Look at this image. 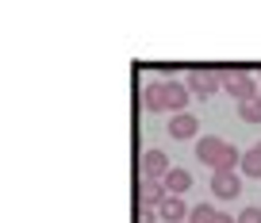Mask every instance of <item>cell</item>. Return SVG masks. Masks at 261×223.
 Returning <instances> with one entry per match:
<instances>
[{
	"mask_svg": "<svg viewBox=\"0 0 261 223\" xmlns=\"http://www.w3.org/2000/svg\"><path fill=\"white\" fill-rule=\"evenodd\" d=\"M188 85L185 81H150L146 89H142V108L146 112H185V104H188Z\"/></svg>",
	"mask_w": 261,
	"mask_h": 223,
	"instance_id": "6da1fadb",
	"label": "cell"
},
{
	"mask_svg": "<svg viewBox=\"0 0 261 223\" xmlns=\"http://www.w3.org/2000/svg\"><path fill=\"white\" fill-rule=\"evenodd\" d=\"M196 158L207 162L215 174H234V165H242V154L230 142H223L219 135H204V139L196 142Z\"/></svg>",
	"mask_w": 261,
	"mask_h": 223,
	"instance_id": "7a4b0ae2",
	"label": "cell"
},
{
	"mask_svg": "<svg viewBox=\"0 0 261 223\" xmlns=\"http://www.w3.org/2000/svg\"><path fill=\"white\" fill-rule=\"evenodd\" d=\"M219 77H223V89H227V96H234L238 104H246V100H257V96H261L257 81H253L246 69H219Z\"/></svg>",
	"mask_w": 261,
	"mask_h": 223,
	"instance_id": "3957f363",
	"label": "cell"
},
{
	"mask_svg": "<svg viewBox=\"0 0 261 223\" xmlns=\"http://www.w3.org/2000/svg\"><path fill=\"white\" fill-rule=\"evenodd\" d=\"M185 85H188V92H192V96L207 100L212 92H219V89H223V77H219V69H192Z\"/></svg>",
	"mask_w": 261,
	"mask_h": 223,
	"instance_id": "277c9868",
	"label": "cell"
},
{
	"mask_svg": "<svg viewBox=\"0 0 261 223\" xmlns=\"http://www.w3.org/2000/svg\"><path fill=\"white\" fill-rule=\"evenodd\" d=\"M139 169H142V181H165V174H169L173 165H169V158L162 154V150H146V154H142V162H139Z\"/></svg>",
	"mask_w": 261,
	"mask_h": 223,
	"instance_id": "5b68a950",
	"label": "cell"
},
{
	"mask_svg": "<svg viewBox=\"0 0 261 223\" xmlns=\"http://www.w3.org/2000/svg\"><path fill=\"white\" fill-rule=\"evenodd\" d=\"M165 200H169V192H165V185L162 181H142L139 177V208H162Z\"/></svg>",
	"mask_w": 261,
	"mask_h": 223,
	"instance_id": "8992f818",
	"label": "cell"
},
{
	"mask_svg": "<svg viewBox=\"0 0 261 223\" xmlns=\"http://www.w3.org/2000/svg\"><path fill=\"white\" fill-rule=\"evenodd\" d=\"M212 192L219 200H234L238 192H242V177L238 174H215L212 177Z\"/></svg>",
	"mask_w": 261,
	"mask_h": 223,
	"instance_id": "52a82bcc",
	"label": "cell"
},
{
	"mask_svg": "<svg viewBox=\"0 0 261 223\" xmlns=\"http://www.w3.org/2000/svg\"><path fill=\"white\" fill-rule=\"evenodd\" d=\"M196 131H200V119H196L192 112H177V116L169 119V135L173 139H192Z\"/></svg>",
	"mask_w": 261,
	"mask_h": 223,
	"instance_id": "ba28073f",
	"label": "cell"
},
{
	"mask_svg": "<svg viewBox=\"0 0 261 223\" xmlns=\"http://www.w3.org/2000/svg\"><path fill=\"white\" fill-rule=\"evenodd\" d=\"M188 212H192V208H188L180 196H169L162 208H158V219H162V223H185Z\"/></svg>",
	"mask_w": 261,
	"mask_h": 223,
	"instance_id": "9c48e42d",
	"label": "cell"
},
{
	"mask_svg": "<svg viewBox=\"0 0 261 223\" xmlns=\"http://www.w3.org/2000/svg\"><path fill=\"white\" fill-rule=\"evenodd\" d=\"M165 192H169V196H180V192H188L192 189V174H188V169H180V165H173L169 174H165Z\"/></svg>",
	"mask_w": 261,
	"mask_h": 223,
	"instance_id": "30bf717a",
	"label": "cell"
},
{
	"mask_svg": "<svg viewBox=\"0 0 261 223\" xmlns=\"http://www.w3.org/2000/svg\"><path fill=\"white\" fill-rule=\"evenodd\" d=\"M242 174L246 177H261V142H253L242 154Z\"/></svg>",
	"mask_w": 261,
	"mask_h": 223,
	"instance_id": "8fae6325",
	"label": "cell"
},
{
	"mask_svg": "<svg viewBox=\"0 0 261 223\" xmlns=\"http://www.w3.org/2000/svg\"><path fill=\"white\" fill-rule=\"evenodd\" d=\"M219 219V212H215L212 204H196L192 212H188V223H215Z\"/></svg>",
	"mask_w": 261,
	"mask_h": 223,
	"instance_id": "7c38bea8",
	"label": "cell"
},
{
	"mask_svg": "<svg viewBox=\"0 0 261 223\" xmlns=\"http://www.w3.org/2000/svg\"><path fill=\"white\" fill-rule=\"evenodd\" d=\"M238 116H242L246 123H261V96H257V100H246V104H238Z\"/></svg>",
	"mask_w": 261,
	"mask_h": 223,
	"instance_id": "4fadbf2b",
	"label": "cell"
},
{
	"mask_svg": "<svg viewBox=\"0 0 261 223\" xmlns=\"http://www.w3.org/2000/svg\"><path fill=\"white\" fill-rule=\"evenodd\" d=\"M238 223H261V208H242V212H238Z\"/></svg>",
	"mask_w": 261,
	"mask_h": 223,
	"instance_id": "5bb4252c",
	"label": "cell"
},
{
	"mask_svg": "<svg viewBox=\"0 0 261 223\" xmlns=\"http://www.w3.org/2000/svg\"><path fill=\"white\" fill-rule=\"evenodd\" d=\"M135 223H162V219H158V212H154V208H139Z\"/></svg>",
	"mask_w": 261,
	"mask_h": 223,
	"instance_id": "9a60e30c",
	"label": "cell"
}]
</instances>
